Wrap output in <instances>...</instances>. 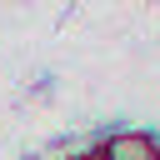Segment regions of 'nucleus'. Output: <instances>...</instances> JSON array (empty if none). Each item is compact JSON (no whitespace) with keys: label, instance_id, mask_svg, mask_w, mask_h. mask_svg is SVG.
I'll use <instances>...</instances> for the list:
<instances>
[{"label":"nucleus","instance_id":"nucleus-1","mask_svg":"<svg viewBox=\"0 0 160 160\" xmlns=\"http://www.w3.org/2000/svg\"><path fill=\"white\" fill-rule=\"evenodd\" d=\"M95 155L100 160H160V140L145 135V130H115V135L100 140Z\"/></svg>","mask_w":160,"mask_h":160},{"label":"nucleus","instance_id":"nucleus-2","mask_svg":"<svg viewBox=\"0 0 160 160\" xmlns=\"http://www.w3.org/2000/svg\"><path fill=\"white\" fill-rule=\"evenodd\" d=\"M75 160H100V155H95V150H85V155H75Z\"/></svg>","mask_w":160,"mask_h":160}]
</instances>
